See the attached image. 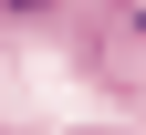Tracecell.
<instances>
[{"mask_svg":"<svg viewBox=\"0 0 146 135\" xmlns=\"http://www.w3.org/2000/svg\"><path fill=\"white\" fill-rule=\"evenodd\" d=\"M0 11H11V21H31V11H52V0H0Z\"/></svg>","mask_w":146,"mask_h":135,"instance_id":"obj_1","label":"cell"},{"mask_svg":"<svg viewBox=\"0 0 146 135\" xmlns=\"http://www.w3.org/2000/svg\"><path fill=\"white\" fill-rule=\"evenodd\" d=\"M125 21H136V31H146V0H125Z\"/></svg>","mask_w":146,"mask_h":135,"instance_id":"obj_2","label":"cell"}]
</instances>
